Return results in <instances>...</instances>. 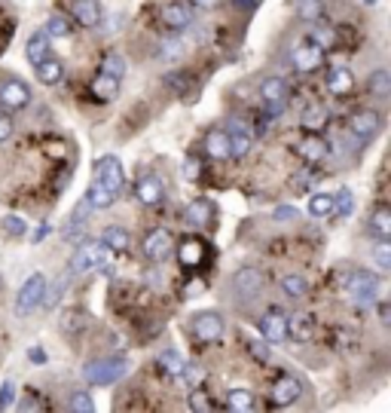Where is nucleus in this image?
<instances>
[{
    "mask_svg": "<svg viewBox=\"0 0 391 413\" xmlns=\"http://www.w3.org/2000/svg\"><path fill=\"white\" fill-rule=\"evenodd\" d=\"M123 376H126L123 358H98L83 367V380H86L89 386H110V383L123 380Z\"/></svg>",
    "mask_w": 391,
    "mask_h": 413,
    "instance_id": "f257e3e1",
    "label": "nucleus"
},
{
    "mask_svg": "<svg viewBox=\"0 0 391 413\" xmlns=\"http://www.w3.org/2000/svg\"><path fill=\"white\" fill-rule=\"evenodd\" d=\"M108 263H110V248L104 242H83L74 251V258H70V269L74 273H89V269L108 267Z\"/></svg>",
    "mask_w": 391,
    "mask_h": 413,
    "instance_id": "f03ea898",
    "label": "nucleus"
},
{
    "mask_svg": "<svg viewBox=\"0 0 391 413\" xmlns=\"http://www.w3.org/2000/svg\"><path fill=\"white\" fill-rule=\"evenodd\" d=\"M43 294H46V279L40 273H34L22 288H19V297H16V316H28L34 312L40 303H43Z\"/></svg>",
    "mask_w": 391,
    "mask_h": 413,
    "instance_id": "7ed1b4c3",
    "label": "nucleus"
},
{
    "mask_svg": "<svg viewBox=\"0 0 391 413\" xmlns=\"http://www.w3.org/2000/svg\"><path fill=\"white\" fill-rule=\"evenodd\" d=\"M223 316L220 312H196L193 316V337L199 340V343H214V340L223 337Z\"/></svg>",
    "mask_w": 391,
    "mask_h": 413,
    "instance_id": "20e7f679",
    "label": "nucleus"
},
{
    "mask_svg": "<svg viewBox=\"0 0 391 413\" xmlns=\"http://www.w3.org/2000/svg\"><path fill=\"white\" fill-rule=\"evenodd\" d=\"M95 177L104 184L108 190L113 193H119L126 184V172H123V162L117 160V156H101V160L95 162Z\"/></svg>",
    "mask_w": 391,
    "mask_h": 413,
    "instance_id": "39448f33",
    "label": "nucleus"
},
{
    "mask_svg": "<svg viewBox=\"0 0 391 413\" xmlns=\"http://www.w3.org/2000/svg\"><path fill=\"white\" fill-rule=\"evenodd\" d=\"M345 291H348V297H352L354 303H361V306L376 303V276L352 273L348 276V282H345Z\"/></svg>",
    "mask_w": 391,
    "mask_h": 413,
    "instance_id": "423d86ee",
    "label": "nucleus"
},
{
    "mask_svg": "<svg viewBox=\"0 0 391 413\" xmlns=\"http://www.w3.org/2000/svg\"><path fill=\"white\" fill-rule=\"evenodd\" d=\"M263 276L257 269H239L236 279H232V291L239 294V300H257L263 294Z\"/></svg>",
    "mask_w": 391,
    "mask_h": 413,
    "instance_id": "0eeeda50",
    "label": "nucleus"
},
{
    "mask_svg": "<svg viewBox=\"0 0 391 413\" xmlns=\"http://www.w3.org/2000/svg\"><path fill=\"white\" fill-rule=\"evenodd\" d=\"M260 334L266 343H281L284 337H288V316H284L281 309H269L263 312L260 318Z\"/></svg>",
    "mask_w": 391,
    "mask_h": 413,
    "instance_id": "6e6552de",
    "label": "nucleus"
},
{
    "mask_svg": "<svg viewBox=\"0 0 391 413\" xmlns=\"http://www.w3.org/2000/svg\"><path fill=\"white\" fill-rule=\"evenodd\" d=\"M28 102H31V89L22 80H6L0 86V104H3V111H22L28 108Z\"/></svg>",
    "mask_w": 391,
    "mask_h": 413,
    "instance_id": "1a4fd4ad",
    "label": "nucleus"
},
{
    "mask_svg": "<svg viewBox=\"0 0 391 413\" xmlns=\"http://www.w3.org/2000/svg\"><path fill=\"white\" fill-rule=\"evenodd\" d=\"M300 395H303V386L294 376H281V380H275V386L269 389V401H272L275 407H288V404L300 401Z\"/></svg>",
    "mask_w": 391,
    "mask_h": 413,
    "instance_id": "9d476101",
    "label": "nucleus"
},
{
    "mask_svg": "<svg viewBox=\"0 0 391 413\" xmlns=\"http://www.w3.org/2000/svg\"><path fill=\"white\" fill-rule=\"evenodd\" d=\"M348 129H352L354 138L367 141L382 129V117L376 111H358V113H352V119H348Z\"/></svg>",
    "mask_w": 391,
    "mask_h": 413,
    "instance_id": "9b49d317",
    "label": "nucleus"
},
{
    "mask_svg": "<svg viewBox=\"0 0 391 413\" xmlns=\"http://www.w3.org/2000/svg\"><path fill=\"white\" fill-rule=\"evenodd\" d=\"M168 254H172V233L168 230H153V233H147V239H144V258L147 260H153V263H159V260H166Z\"/></svg>",
    "mask_w": 391,
    "mask_h": 413,
    "instance_id": "f8f14e48",
    "label": "nucleus"
},
{
    "mask_svg": "<svg viewBox=\"0 0 391 413\" xmlns=\"http://www.w3.org/2000/svg\"><path fill=\"white\" fill-rule=\"evenodd\" d=\"M290 59H294V68L297 70L309 74V70H315L324 61V49L318 46L315 40H305V44H300V46L294 49V55H290Z\"/></svg>",
    "mask_w": 391,
    "mask_h": 413,
    "instance_id": "ddd939ff",
    "label": "nucleus"
},
{
    "mask_svg": "<svg viewBox=\"0 0 391 413\" xmlns=\"http://www.w3.org/2000/svg\"><path fill=\"white\" fill-rule=\"evenodd\" d=\"M183 224L187 227H211L214 224V205H211V199L199 196L193 202L183 209Z\"/></svg>",
    "mask_w": 391,
    "mask_h": 413,
    "instance_id": "4468645a",
    "label": "nucleus"
},
{
    "mask_svg": "<svg viewBox=\"0 0 391 413\" xmlns=\"http://www.w3.org/2000/svg\"><path fill=\"white\" fill-rule=\"evenodd\" d=\"M162 22H166V28H172V31H183V28H190V22H193V10L183 3H166L162 6Z\"/></svg>",
    "mask_w": 391,
    "mask_h": 413,
    "instance_id": "2eb2a0df",
    "label": "nucleus"
},
{
    "mask_svg": "<svg viewBox=\"0 0 391 413\" xmlns=\"http://www.w3.org/2000/svg\"><path fill=\"white\" fill-rule=\"evenodd\" d=\"M70 12H74L77 22L86 28H95L101 22V6H98V0H70Z\"/></svg>",
    "mask_w": 391,
    "mask_h": 413,
    "instance_id": "dca6fc26",
    "label": "nucleus"
},
{
    "mask_svg": "<svg viewBox=\"0 0 391 413\" xmlns=\"http://www.w3.org/2000/svg\"><path fill=\"white\" fill-rule=\"evenodd\" d=\"M205 254H208V245H205L202 239H187V242H181V248H177V260L190 269L199 267V263L205 260Z\"/></svg>",
    "mask_w": 391,
    "mask_h": 413,
    "instance_id": "f3484780",
    "label": "nucleus"
},
{
    "mask_svg": "<svg viewBox=\"0 0 391 413\" xmlns=\"http://www.w3.org/2000/svg\"><path fill=\"white\" fill-rule=\"evenodd\" d=\"M205 151H208L211 160H230L232 151H230V135L223 129H211L205 135Z\"/></svg>",
    "mask_w": 391,
    "mask_h": 413,
    "instance_id": "a211bd4d",
    "label": "nucleus"
},
{
    "mask_svg": "<svg viewBox=\"0 0 391 413\" xmlns=\"http://www.w3.org/2000/svg\"><path fill=\"white\" fill-rule=\"evenodd\" d=\"M327 119H330V113H327L324 104H309V108L303 111V117H300V126L305 132H321L324 126H327Z\"/></svg>",
    "mask_w": 391,
    "mask_h": 413,
    "instance_id": "6ab92c4d",
    "label": "nucleus"
},
{
    "mask_svg": "<svg viewBox=\"0 0 391 413\" xmlns=\"http://www.w3.org/2000/svg\"><path fill=\"white\" fill-rule=\"evenodd\" d=\"M49 34L46 31H40V34H34L31 40H28V46H25V55H28V61H31L34 68L40 65V61H46L49 59Z\"/></svg>",
    "mask_w": 391,
    "mask_h": 413,
    "instance_id": "aec40b11",
    "label": "nucleus"
},
{
    "mask_svg": "<svg viewBox=\"0 0 391 413\" xmlns=\"http://www.w3.org/2000/svg\"><path fill=\"white\" fill-rule=\"evenodd\" d=\"M297 151H300L303 160H309V162H321V160H327V141H324V138H318L315 132H309V138H303Z\"/></svg>",
    "mask_w": 391,
    "mask_h": 413,
    "instance_id": "412c9836",
    "label": "nucleus"
},
{
    "mask_svg": "<svg viewBox=\"0 0 391 413\" xmlns=\"http://www.w3.org/2000/svg\"><path fill=\"white\" fill-rule=\"evenodd\" d=\"M134 193H138V199L144 205L162 202V184H159V177H156V175H144L138 181V190H134Z\"/></svg>",
    "mask_w": 391,
    "mask_h": 413,
    "instance_id": "4be33fe9",
    "label": "nucleus"
},
{
    "mask_svg": "<svg viewBox=\"0 0 391 413\" xmlns=\"http://www.w3.org/2000/svg\"><path fill=\"white\" fill-rule=\"evenodd\" d=\"M288 334L294 340H312L315 337V322H312V316H305V312L288 316Z\"/></svg>",
    "mask_w": 391,
    "mask_h": 413,
    "instance_id": "5701e85b",
    "label": "nucleus"
},
{
    "mask_svg": "<svg viewBox=\"0 0 391 413\" xmlns=\"http://www.w3.org/2000/svg\"><path fill=\"white\" fill-rule=\"evenodd\" d=\"M117 92H119V80L117 77H110V74H104V70L92 80V95H95L98 102H113Z\"/></svg>",
    "mask_w": 391,
    "mask_h": 413,
    "instance_id": "b1692460",
    "label": "nucleus"
},
{
    "mask_svg": "<svg viewBox=\"0 0 391 413\" xmlns=\"http://www.w3.org/2000/svg\"><path fill=\"white\" fill-rule=\"evenodd\" d=\"M61 77H65V65H61V61H55L52 55L37 65V80L43 83V86H59Z\"/></svg>",
    "mask_w": 391,
    "mask_h": 413,
    "instance_id": "393cba45",
    "label": "nucleus"
},
{
    "mask_svg": "<svg viewBox=\"0 0 391 413\" xmlns=\"http://www.w3.org/2000/svg\"><path fill=\"white\" fill-rule=\"evenodd\" d=\"M352 86H354V74L348 68H333L327 74V89L333 95H345V92H352Z\"/></svg>",
    "mask_w": 391,
    "mask_h": 413,
    "instance_id": "a878e982",
    "label": "nucleus"
},
{
    "mask_svg": "<svg viewBox=\"0 0 391 413\" xmlns=\"http://www.w3.org/2000/svg\"><path fill=\"white\" fill-rule=\"evenodd\" d=\"M86 199H89L92 209H110L113 199H117V193L104 187L98 177H92V184H89V190H86Z\"/></svg>",
    "mask_w": 391,
    "mask_h": 413,
    "instance_id": "bb28decb",
    "label": "nucleus"
},
{
    "mask_svg": "<svg viewBox=\"0 0 391 413\" xmlns=\"http://www.w3.org/2000/svg\"><path fill=\"white\" fill-rule=\"evenodd\" d=\"M226 135H230V151H232V156H245L248 151H251V132H248V126L232 123V129L226 132Z\"/></svg>",
    "mask_w": 391,
    "mask_h": 413,
    "instance_id": "cd10ccee",
    "label": "nucleus"
},
{
    "mask_svg": "<svg viewBox=\"0 0 391 413\" xmlns=\"http://www.w3.org/2000/svg\"><path fill=\"white\" fill-rule=\"evenodd\" d=\"M263 102H288V83L281 77H266L260 86Z\"/></svg>",
    "mask_w": 391,
    "mask_h": 413,
    "instance_id": "c85d7f7f",
    "label": "nucleus"
},
{
    "mask_svg": "<svg viewBox=\"0 0 391 413\" xmlns=\"http://www.w3.org/2000/svg\"><path fill=\"white\" fill-rule=\"evenodd\" d=\"M370 233L379 239H391V211L385 205H379V209L370 215Z\"/></svg>",
    "mask_w": 391,
    "mask_h": 413,
    "instance_id": "c756f323",
    "label": "nucleus"
},
{
    "mask_svg": "<svg viewBox=\"0 0 391 413\" xmlns=\"http://www.w3.org/2000/svg\"><path fill=\"white\" fill-rule=\"evenodd\" d=\"M226 407L236 410V413L254 410V392H248V389H232L230 395H226Z\"/></svg>",
    "mask_w": 391,
    "mask_h": 413,
    "instance_id": "7c9ffc66",
    "label": "nucleus"
},
{
    "mask_svg": "<svg viewBox=\"0 0 391 413\" xmlns=\"http://www.w3.org/2000/svg\"><path fill=\"white\" fill-rule=\"evenodd\" d=\"M101 242L110 248V251H126V248L132 245L129 233H126L123 227H108V230H104V236H101Z\"/></svg>",
    "mask_w": 391,
    "mask_h": 413,
    "instance_id": "2f4dec72",
    "label": "nucleus"
},
{
    "mask_svg": "<svg viewBox=\"0 0 391 413\" xmlns=\"http://www.w3.org/2000/svg\"><path fill=\"white\" fill-rule=\"evenodd\" d=\"M281 291L290 297V300H303L309 294V285H305L303 276H284L281 279Z\"/></svg>",
    "mask_w": 391,
    "mask_h": 413,
    "instance_id": "473e14b6",
    "label": "nucleus"
},
{
    "mask_svg": "<svg viewBox=\"0 0 391 413\" xmlns=\"http://www.w3.org/2000/svg\"><path fill=\"white\" fill-rule=\"evenodd\" d=\"M183 365H187V361H183V358H181V352H174V349H166V352L159 355V367L166 370L168 376H181Z\"/></svg>",
    "mask_w": 391,
    "mask_h": 413,
    "instance_id": "72a5a7b5",
    "label": "nucleus"
},
{
    "mask_svg": "<svg viewBox=\"0 0 391 413\" xmlns=\"http://www.w3.org/2000/svg\"><path fill=\"white\" fill-rule=\"evenodd\" d=\"M333 211V196L330 193H315L309 199V215L312 218H324Z\"/></svg>",
    "mask_w": 391,
    "mask_h": 413,
    "instance_id": "f704fd0d",
    "label": "nucleus"
},
{
    "mask_svg": "<svg viewBox=\"0 0 391 413\" xmlns=\"http://www.w3.org/2000/svg\"><path fill=\"white\" fill-rule=\"evenodd\" d=\"M370 89H373L379 98H388L391 95V77H388V70H376V74L370 77Z\"/></svg>",
    "mask_w": 391,
    "mask_h": 413,
    "instance_id": "c9c22d12",
    "label": "nucleus"
},
{
    "mask_svg": "<svg viewBox=\"0 0 391 413\" xmlns=\"http://www.w3.org/2000/svg\"><path fill=\"white\" fill-rule=\"evenodd\" d=\"M315 25H318V22H315ZM312 40H315V44H318V46H321L324 52H327V49H330L333 44H337V31H333L330 25H318L315 31H312Z\"/></svg>",
    "mask_w": 391,
    "mask_h": 413,
    "instance_id": "e433bc0d",
    "label": "nucleus"
},
{
    "mask_svg": "<svg viewBox=\"0 0 391 413\" xmlns=\"http://www.w3.org/2000/svg\"><path fill=\"white\" fill-rule=\"evenodd\" d=\"M324 12L321 0H300V19H305V22H318Z\"/></svg>",
    "mask_w": 391,
    "mask_h": 413,
    "instance_id": "4c0bfd02",
    "label": "nucleus"
},
{
    "mask_svg": "<svg viewBox=\"0 0 391 413\" xmlns=\"http://www.w3.org/2000/svg\"><path fill=\"white\" fill-rule=\"evenodd\" d=\"M46 34H49V37H68V34H70V22H68L65 16H49Z\"/></svg>",
    "mask_w": 391,
    "mask_h": 413,
    "instance_id": "58836bf2",
    "label": "nucleus"
},
{
    "mask_svg": "<svg viewBox=\"0 0 391 413\" xmlns=\"http://www.w3.org/2000/svg\"><path fill=\"white\" fill-rule=\"evenodd\" d=\"M373 258L379 263V269H391V242L388 239H379L373 248Z\"/></svg>",
    "mask_w": 391,
    "mask_h": 413,
    "instance_id": "ea45409f",
    "label": "nucleus"
},
{
    "mask_svg": "<svg viewBox=\"0 0 391 413\" xmlns=\"http://www.w3.org/2000/svg\"><path fill=\"white\" fill-rule=\"evenodd\" d=\"M68 407L77 410V413H92V410H95V404H92V398L86 395V392H74L70 401H68Z\"/></svg>",
    "mask_w": 391,
    "mask_h": 413,
    "instance_id": "a19ab883",
    "label": "nucleus"
},
{
    "mask_svg": "<svg viewBox=\"0 0 391 413\" xmlns=\"http://www.w3.org/2000/svg\"><path fill=\"white\" fill-rule=\"evenodd\" d=\"M104 74H110V77H126V59L123 55H108L104 59Z\"/></svg>",
    "mask_w": 391,
    "mask_h": 413,
    "instance_id": "79ce46f5",
    "label": "nucleus"
},
{
    "mask_svg": "<svg viewBox=\"0 0 391 413\" xmlns=\"http://www.w3.org/2000/svg\"><path fill=\"white\" fill-rule=\"evenodd\" d=\"M181 376L190 383V389H199V386L205 383V370H202V367H196V365H183Z\"/></svg>",
    "mask_w": 391,
    "mask_h": 413,
    "instance_id": "37998d69",
    "label": "nucleus"
},
{
    "mask_svg": "<svg viewBox=\"0 0 391 413\" xmlns=\"http://www.w3.org/2000/svg\"><path fill=\"white\" fill-rule=\"evenodd\" d=\"M0 224H3V230L10 233V236H25V233H28V224L22 218H16V215H6Z\"/></svg>",
    "mask_w": 391,
    "mask_h": 413,
    "instance_id": "c03bdc74",
    "label": "nucleus"
},
{
    "mask_svg": "<svg viewBox=\"0 0 391 413\" xmlns=\"http://www.w3.org/2000/svg\"><path fill=\"white\" fill-rule=\"evenodd\" d=\"M352 190H339L337 196H333V209L339 211V215H352Z\"/></svg>",
    "mask_w": 391,
    "mask_h": 413,
    "instance_id": "a18cd8bd",
    "label": "nucleus"
},
{
    "mask_svg": "<svg viewBox=\"0 0 391 413\" xmlns=\"http://www.w3.org/2000/svg\"><path fill=\"white\" fill-rule=\"evenodd\" d=\"M12 401H16V383L6 380V383H3V389H0V410H10V407H12Z\"/></svg>",
    "mask_w": 391,
    "mask_h": 413,
    "instance_id": "49530a36",
    "label": "nucleus"
},
{
    "mask_svg": "<svg viewBox=\"0 0 391 413\" xmlns=\"http://www.w3.org/2000/svg\"><path fill=\"white\" fill-rule=\"evenodd\" d=\"M65 288H68V276H61V279L52 285V291H49V294H43V303H46V306H55V303H59V297H61V291H65Z\"/></svg>",
    "mask_w": 391,
    "mask_h": 413,
    "instance_id": "de8ad7c7",
    "label": "nucleus"
},
{
    "mask_svg": "<svg viewBox=\"0 0 391 413\" xmlns=\"http://www.w3.org/2000/svg\"><path fill=\"white\" fill-rule=\"evenodd\" d=\"M199 172H202V162L193 160V156H187V160H183V177L193 181V177H199Z\"/></svg>",
    "mask_w": 391,
    "mask_h": 413,
    "instance_id": "09e8293b",
    "label": "nucleus"
},
{
    "mask_svg": "<svg viewBox=\"0 0 391 413\" xmlns=\"http://www.w3.org/2000/svg\"><path fill=\"white\" fill-rule=\"evenodd\" d=\"M187 77L190 74H183V70H177V74H168V86H172V89H177V92H183V89H187Z\"/></svg>",
    "mask_w": 391,
    "mask_h": 413,
    "instance_id": "8fccbe9b",
    "label": "nucleus"
},
{
    "mask_svg": "<svg viewBox=\"0 0 391 413\" xmlns=\"http://www.w3.org/2000/svg\"><path fill=\"white\" fill-rule=\"evenodd\" d=\"M12 135V117L6 111H0V141H6Z\"/></svg>",
    "mask_w": 391,
    "mask_h": 413,
    "instance_id": "3c124183",
    "label": "nucleus"
},
{
    "mask_svg": "<svg viewBox=\"0 0 391 413\" xmlns=\"http://www.w3.org/2000/svg\"><path fill=\"white\" fill-rule=\"evenodd\" d=\"M300 218V211L290 209V205H281V209H275V220H297Z\"/></svg>",
    "mask_w": 391,
    "mask_h": 413,
    "instance_id": "603ef678",
    "label": "nucleus"
},
{
    "mask_svg": "<svg viewBox=\"0 0 391 413\" xmlns=\"http://www.w3.org/2000/svg\"><path fill=\"white\" fill-rule=\"evenodd\" d=\"M202 291H205V282L202 279H193L187 288H183V297H196V294H202Z\"/></svg>",
    "mask_w": 391,
    "mask_h": 413,
    "instance_id": "864d4df0",
    "label": "nucleus"
},
{
    "mask_svg": "<svg viewBox=\"0 0 391 413\" xmlns=\"http://www.w3.org/2000/svg\"><path fill=\"white\" fill-rule=\"evenodd\" d=\"M248 349H251L254 355H257V358H263V361H269V349L260 343V340H251V343H248Z\"/></svg>",
    "mask_w": 391,
    "mask_h": 413,
    "instance_id": "5fc2aeb1",
    "label": "nucleus"
},
{
    "mask_svg": "<svg viewBox=\"0 0 391 413\" xmlns=\"http://www.w3.org/2000/svg\"><path fill=\"white\" fill-rule=\"evenodd\" d=\"M190 407L193 410H208V401H205L202 392H193V395H190Z\"/></svg>",
    "mask_w": 391,
    "mask_h": 413,
    "instance_id": "6e6d98bb",
    "label": "nucleus"
},
{
    "mask_svg": "<svg viewBox=\"0 0 391 413\" xmlns=\"http://www.w3.org/2000/svg\"><path fill=\"white\" fill-rule=\"evenodd\" d=\"M288 102H266V117H279Z\"/></svg>",
    "mask_w": 391,
    "mask_h": 413,
    "instance_id": "4d7b16f0",
    "label": "nucleus"
},
{
    "mask_svg": "<svg viewBox=\"0 0 391 413\" xmlns=\"http://www.w3.org/2000/svg\"><path fill=\"white\" fill-rule=\"evenodd\" d=\"M162 55H181V44H177V40L174 44H166L162 46Z\"/></svg>",
    "mask_w": 391,
    "mask_h": 413,
    "instance_id": "13d9d810",
    "label": "nucleus"
},
{
    "mask_svg": "<svg viewBox=\"0 0 391 413\" xmlns=\"http://www.w3.org/2000/svg\"><path fill=\"white\" fill-rule=\"evenodd\" d=\"M190 3H196V6H202V10H214V6L220 3V0H190Z\"/></svg>",
    "mask_w": 391,
    "mask_h": 413,
    "instance_id": "bf43d9fd",
    "label": "nucleus"
},
{
    "mask_svg": "<svg viewBox=\"0 0 391 413\" xmlns=\"http://www.w3.org/2000/svg\"><path fill=\"white\" fill-rule=\"evenodd\" d=\"M236 10H254V0H236Z\"/></svg>",
    "mask_w": 391,
    "mask_h": 413,
    "instance_id": "052dcab7",
    "label": "nucleus"
},
{
    "mask_svg": "<svg viewBox=\"0 0 391 413\" xmlns=\"http://www.w3.org/2000/svg\"><path fill=\"white\" fill-rule=\"evenodd\" d=\"M364 3H367V6H376V3H379V0H364Z\"/></svg>",
    "mask_w": 391,
    "mask_h": 413,
    "instance_id": "680f3d73",
    "label": "nucleus"
}]
</instances>
